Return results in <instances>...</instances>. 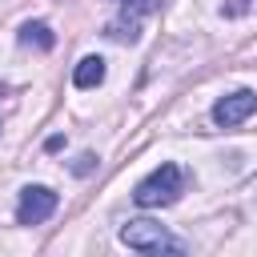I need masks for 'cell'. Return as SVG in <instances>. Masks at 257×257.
Here are the masks:
<instances>
[{
  "label": "cell",
  "instance_id": "cell-1",
  "mask_svg": "<svg viewBox=\"0 0 257 257\" xmlns=\"http://www.w3.org/2000/svg\"><path fill=\"white\" fill-rule=\"evenodd\" d=\"M181 193H185V169L173 165V161H165L161 169H153V173L133 189V201H137L141 209H161V205H173Z\"/></svg>",
  "mask_w": 257,
  "mask_h": 257
},
{
  "label": "cell",
  "instance_id": "cell-2",
  "mask_svg": "<svg viewBox=\"0 0 257 257\" xmlns=\"http://www.w3.org/2000/svg\"><path fill=\"white\" fill-rule=\"evenodd\" d=\"M120 241H124L128 249H137V253H149V257H161V253H185V241H177L165 225L145 221V217L124 221V225H120Z\"/></svg>",
  "mask_w": 257,
  "mask_h": 257
},
{
  "label": "cell",
  "instance_id": "cell-3",
  "mask_svg": "<svg viewBox=\"0 0 257 257\" xmlns=\"http://www.w3.org/2000/svg\"><path fill=\"white\" fill-rule=\"evenodd\" d=\"M161 8H165V0H120L116 16L104 24V36L116 40V44H137L145 16H153V12H161Z\"/></svg>",
  "mask_w": 257,
  "mask_h": 257
},
{
  "label": "cell",
  "instance_id": "cell-4",
  "mask_svg": "<svg viewBox=\"0 0 257 257\" xmlns=\"http://www.w3.org/2000/svg\"><path fill=\"white\" fill-rule=\"evenodd\" d=\"M56 213V193L48 185H28L20 189V201H16V221L20 225H40Z\"/></svg>",
  "mask_w": 257,
  "mask_h": 257
},
{
  "label": "cell",
  "instance_id": "cell-5",
  "mask_svg": "<svg viewBox=\"0 0 257 257\" xmlns=\"http://www.w3.org/2000/svg\"><path fill=\"white\" fill-rule=\"evenodd\" d=\"M253 112H257V92H253V88H237V92H229V96H221V100L213 104V120H217L221 128H233V124L249 120Z\"/></svg>",
  "mask_w": 257,
  "mask_h": 257
},
{
  "label": "cell",
  "instance_id": "cell-6",
  "mask_svg": "<svg viewBox=\"0 0 257 257\" xmlns=\"http://www.w3.org/2000/svg\"><path fill=\"white\" fill-rule=\"evenodd\" d=\"M20 44H24V48L48 52V48L56 44V36H52V28H48L44 20H28V24H20Z\"/></svg>",
  "mask_w": 257,
  "mask_h": 257
},
{
  "label": "cell",
  "instance_id": "cell-7",
  "mask_svg": "<svg viewBox=\"0 0 257 257\" xmlns=\"http://www.w3.org/2000/svg\"><path fill=\"white\" fill-rule=\"evenodd\" d=\"M104 80V60L100 56H84L76 68H72V84L76 88H96Z\"/></svg>",
  "mask_w": 257,
  "mask_h": 257
},
{
  "label": "cell",
  "instance_id": "cell-8",
  "mask_svg": "<svg viewBox=\"0 0 257 257\" xmlns=\"http://www.w3.org/2000/svg\"><path fill=\"white\" fill-rule=\"evenodd\" d=\"M92 169H96V157H92V153H80V157L72 161V173H76V177H88Z\"/></svg>",
  "mask_w": 257,
  "mask_h": 257
}]
</instances>
